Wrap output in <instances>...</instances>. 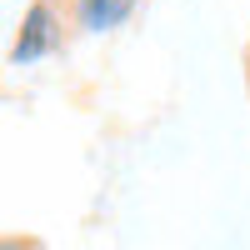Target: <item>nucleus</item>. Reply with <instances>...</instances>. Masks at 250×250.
Returning a JSON list of instances; mask_svg holds the SVG:
<instances>
[{
  "instance_id": "nucleus-1",
  "label": "nucleus",
  "mask_w": 250,
  "mask_h": 250,
  "mask_svg": "<svg viewBox=\"0 0 250 250\" xmlns=\"http://www.w3.org/2000/svg\"><path fill=\"white\" fill-rule=\"evenodd\" d=\"M60 45H65V10H60V0H30L20 25H15V40H10V65H20V70L40 65Z\"/></svg>"
},
{
  "instance_id": "nucleus-2",
  "label": "nucleus",
  "mask_w": 250,
  "mask_h": 250,
  "mask_svg": "<svg viewBox=\"0 0 250 250\" xmlns=\"http://www.w3.org/2000/svg\"><path fill=\"white\" fill-rule=\"evenodd\" d=\"M135 5L140 0H70V20L85 35H110L135 15Z\"/></svg>"
},
{
  "instance_id": "nucleus-4",
  "label": "nucleus",
  "mask_w": 250,
  "mask_h": 250,
  "mask_svg": "<svg viewBox=\"0 0 250 250\" xmlns=\"http://www.w3.org/2000/svg\"><path fill=\"white\" fill-rule=\"evenodd\" d=\"M245 85H250V50H245Z\"/></svg>"
},
{
  "instance_id": "nucleus-3",
  "label": "nucleus",
  "mask_w": 250,
  "mask_h": 250,
  "mask_svg": "<svg viewBox=\"0 0 250 250\" xmlns=\"http://www.w3.org/2000/svg\"><path fill=\"white\" fill-rule=\"evenodd\" d=\"M0 250H45L35 235H0Z\"/></svg>"
}]
</instances>
